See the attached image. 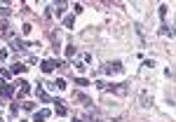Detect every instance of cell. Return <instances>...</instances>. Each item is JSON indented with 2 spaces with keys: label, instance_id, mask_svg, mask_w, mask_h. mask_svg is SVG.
Listing matches in <instances>:
<instances>
[{
  "label": "cell",
  "instance_id": "1",
  "mask_svg": "<svg viewBox=\"0 0 176 122\" xmlns=\"http://www.w3.org/2000/svg\"><path fill=\"white\" fill-rule=\"evenodd\" d=\"M56 66H61V61H54V59H47V61H42V66H40V68H42V73H52V70L56 68Z\"/></svg>",
  "mask_w": 176,
  "mask_h": 122
},
{
  "label": "cell",
  "instance_id": "2",
  "mask_svg": "<svg viewBox=\"0 0 176 122\" xmlns=\"http://www.w3.org/2000/svg\"><path fill=\"white\" fill-rule=\"evenodd\" d=\"M14 94V85H0V96H5V99H9V96Z\"/></svg>",
  "mask_w": 176,
  "mask_h": 122
},
{
  "label": "cell",
  "instance_id": "3",
  "mask_svg": "<svg viewBox=\"0 0 176 122\" xmlns=\"http://www.w3.org/2000/svg\"><path fill=\"white\" fill-rule=\"evenodd\" d=\"M12 49H14V52H24V49H26V42L19 40V38H12Z\"/></svg>",
  "mask_w": 176,
  "mask_h": 122
},
{
  "label": "cell",
  "instance_id": "4",
  "mask_svg": "<svg viewBox=\"0 0 176 122\" xmlns=\"http://www.w3.org/2000/svg\"><path fill=\"white\" fill-rule=\"evenodd\" d=\"M31 92V85H28L26 80H19V96H26Z\"/></svg>",
  "mask_w": 176,
  "mask_h": 122
},
{
  "label": "cell",
  "instance_id": "5",
  "mask_svg": "<svg viewBox=\"0 0 176 122\" xmlns=\"http://www.w3.org/2000/svg\"><path fill=\"white\" fill-rule=\"evenodd\" d=\"M122 70V63L120 61H115V63H110V66H106V73H120Z\"/></svg>",
  "mask_w": 176,
  "mask_h": 122
},
{
  "label": "cell",
  "instance_id": "6",
  "mask_svg": "<svg viewBox=\"0 0 176 122\" xmlns=\"http://www.w3.org/2000/svg\"><path fill=\"white\" fill-rule=\"evenodd\" d=\"M49 115H52V113H49V110L45 108V110H40V113H35V117H33V120H35V122H42V120H47Z\"/></svg>",
  "mask_w": 176,
  "mask_h": 122
},
{
  "label": "cell",
  "instance_id": "7",
  "mask_svg": "<svg viewBox=\"0 0 176 122\" xmlns=\"http://www.w3.org/2000/svg\"><path fill=\"white\" fill-rule=\"evenodd\" d=\"M110 92H115V94H127V87H122V85H117V87H113V85H110Z\"/></svg>",
  "mask_w": 176,
  "mask_h": 122
},
{
  "label": "cell",
  "instance_id": "8",
  "mask_svg": "<svg viewBox=\"0 0 176 122\" xmlns=\"http://www.w3.org/2000/svg\"><path fill=\"white\" fill-rule=\"evenodd\" d=\"M75 99H78V101H82V106H89V103H92V99H89V96H85V94H75Z\"/></svg>",
  "mask_w": 176,
  "mask_h": 122
},
{
  "label": "cell",
  "instance_id": "9",
  "mask_svg": "<svg viewBox=\"0 0 176 122\" xmlns=\"http://www.w3.org/2000/svg\"><path fill=\"white\" fill-rule=\"evenodd\" d=\"M63 26L73 28V26H75V17H66V19H63Z\"/></svg>",
  "mask_w": 176,
  "mask_h": 122
},
{
  "label": "cell",
  "instance_id": "10",
  "mask_svg": "<svg viewBox=\"0 0 176 122\" xmlns=\"http://www.w3.org/2000/svg\"><path fill=\"white\" fill-rule=\"evenodd\" d=\"M150 103H153V99H148V94L143 92V94H141V106H150Z\"/></svg>",
  "mask_w": 176,
  "mask_h": 122
},
{
  "label": "cell",
  "instance_id": "11",
  "mask_svg": "<svg viewBox=\"0 0 176 122\" xmlns=\"http://www.w3.org/2000/svg\"><path fill=\"white\" fill-rule=\"evenodd\" d=\"M28 66H21V63H17V66H12V73H24Z\"/></svg>",
  "mask_w": 176,
  "mask_h": 122
},
{
  "label": "cell",
  "instance_id": "12",
  "mask_svg": "<svg viewBox=\"0 0 176 122\" xmlns=\"http://www.w3.org/2000/svg\"><path fill=\"white\" fill-rule=\"evenodd\" d=\"M56 115H66V108L61 106V101H56Z\"/></svg>",
  "mask_w": 176,
  "mask_h": 122
},
{
  "label": "cell",
  "instance_id": "13",
  "mask_svg": "<svg viewBox=\"0 0 176 122\" xmlns=\"http://www.w3.org/2000/svg\"><path fill=\"white\" fill-rule=\"evenodd\" d=\"M75 85H80V87H87L89 82H87V80H85V78H78V80H75Z\"/></svg>",
  "mask_w": 176,
  "mask_h": 122
},
{
  "label": "cell",
  "instance_id": "14",
  "mask_svg": "<svg viewBox=\"0 0 176 122\" xmlns=\"http://www.w3.org/2000/svg\"><path fill=\"white\" fill-rule=\"evenodd\" d=\"M63 7H66L63 2H59V5H56V17H61V14H63Z\"/></svg>",
  "mask_w": 176,
  "mask_h": 122
},
{
  "label": "cell",
  "instance_id": "15",
  "mask_svg": "<svg viewBox=\"0 0 176 122\" xmlns=\"http://www.w3.org/2000/svg\"><path fill=\"white\" fill-rule=\"evenodd\" d=\"M21 31H24V35H28L31 31H33V26H31V24H24V28H21Z\"/></svg>",
  "mask_w": 176,
  "mask_h": 122
},
{
  "label": "cell",
  "instance_id": "16",
  "mask_svg": "<svg viewBox=\"0 0 176 122\" xmlns=\"http://www.w3.org/2000/svg\"><path fill=\"white\" fill-rule=\"evenodd\" d=\"M75 54V47H66V56H73Z\"/></svg>",
  "mask_w": 176,
  "mask_h": 122
},
{
  "label": "cell",
  "instance_id": "17",
  "mask_svg": "<svg viewBox=\"0 0 176 122\" xmlns=\"http://www.w3.org/2000/svg\"><path fill=\"white\" fill-rule=\"evenodd\" d=\"M7 14H9V9H7V7H0V17H7Z\"/></svg>",
  "mask_w": 176,
  "mask_h": 122
},
{
  "label": "cell",
  "instance_id": "18",
  "mask_svg": "<svg viewBox=\"0 0 176 122\" xmlns=\"http://www.w3.org/2000/svg\"><path fill=\"white\" fill-rule=\"evenodd\" d=\"M7 59V52H5V49H0V61H5Z\"/></svg>",
  "mask_w": 176,
  "mask_h": 122
},
{
  "label": "cell",
  "instance_id": "19",
  "mask_svg": "<svg viewBox=\"0 0 176 122\" xmlns=\"http://www.w3.org/2000/svg\"><path fill=\"white\" fill-rule=\"evenodd\" d=\"M73 122H82V120H73Z\"/></svg>",
  "mask_w": 176,
  "mask_h": 122
}]
</instances>
